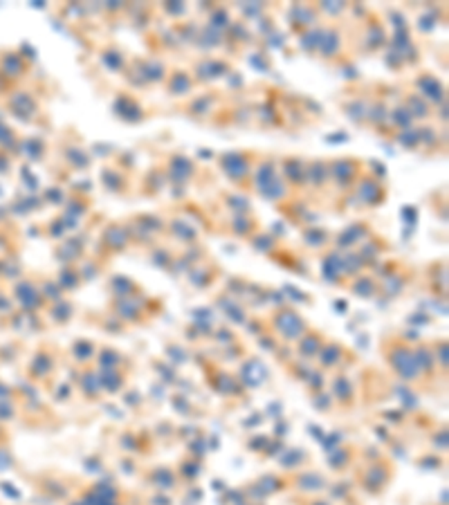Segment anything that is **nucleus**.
<instances>
[{"label":"nucleus","mask_w":449,"mask_h":505,"mask_svg":"<svg viewBox=\"0 0 449 505\" xmlns=\"http://www.w3.org/2000/svg\"><path fill=\"white\" fill-rule=\"evenodd\" d=\"M362 175V160L339 155L335 160H328V187L335 189L337 193H350Z\"/></svg>","instance_id":"obj_1"},{"label":"nucleus","mask_w":449,"mask_h":505,"mask_svg":"<svg viewBox=\"0 0 449 505\" xmlns=\"http://www.w3.org/2000/svg\"><path fill=\"white\" fill-rule=\"evenodd\" d=\"M256 164H258V155L251 151H229L218 158V166L222 171V175H227V180H231V184L236 187L249 182Z\"/></svg>","instance_id":"obj_2"},{"label":"nucleus","mask_w":449,"mask_h":505,"mask_svg":"<svg viewBox=\"0 0 449 505\" xmlns=\"http://www.w3.org/2000/svg\"><path fill=\"white\" fill-rule=\"evenodd\" d=\"M355 198L359 200V204L366 207V209H375V207H380L386 196H389V189H386L384 180L382 178H375V175H359L357 184H355Z\"/></svg>","instance_id":"obj_3"},{"label":"nucleus","mask_w":449,"mask_h":505,"mask_svg":"<svg viewBox=\"0 0 449 505\" xmlns=\"http://www.w3.org/2000/svg\"><path fill=\"white\" fill-rule=\"evenodd\" d=\"M305 164H308V162L301 158H294V155L278 160V173H281L285 184L290 187L292 191L305 187Z\"/></svg>","instance_id":"obj_4"},{"label":"nucleus","mask_w":449,"mask_h":505,"mask_svg":"<svg viewBox=\"0 0 449 505\" xmlns=\"http://www.w3.org/2000/svg\"><path fill=\"white\" fill-rule=\"evenodd\" d=\"M416 93L425 99L427 104H445V86L443 81H440L436 75H431V72H422V75L416 77Z\"/></svg>","instance_id":"obj_5"},{"label":"nucleus","mask_w":449,"mask_h":505,"mask_svg":"<svg viewBox=\"0 0 449 505\" xmlns=\"http://www.w3.org/2000/svg\"><path fill=\"white\" fill-rule=\"evenodd\" d=\"M166 95L169 97H189L193 93L195 81L189 70H173L166 75Z\"/></svg>","instance_id":"obj_6"},{"label":"nucleus","mask_w":449,"mask_h":505,"mask_svg":"<svg viewBox=\"0 0 449 505\" xmlns=\"http://www.w3.org/2000/svg\"><path fill=\"white\" fill-rule=\"evenodd\" d=\"M195 175V162L189 160L184 153H173L169 158V178L175 184H187Z\"/></svg>","instance_id":"obj_7"},{"label":"nucleus","mask_w":449,"mask_h":505,"mask_svg":"<svg viewBox=\"0 0 449 505\" xmlns=\"http://www.w3.org/2000/svg\"><path fill=\"white\" fill-rule=\"evenodd\" d=\"M227 72H229V66L224 61L220 59H202V61H198V66H195V77L193 81L198 84V81H213V79H220V77H227Z\"/></svg>","instance_id":"obj_8"},{"label":"nucleus","mask_w":449,"mask_h":505,"mask_svg":"<svg viewBox=\"0 0 449 505\" xmlns=\"http://www.w3.org/2000/svg\"><path fill=\"white\" fill-rule=\"evenodd\" d=\"M305 187H312L314 191L328 187V160H314L305 164Z\"/></svg>","instance_id":"obj_9"},{"label":"nucleus","mask_w":449,"mask_h":505,"mask_svg":"<svg viewBox=\"0 0 449 505\" xmlns=\"http://www.w3.org/2000/svg\"><path fill=\"white\" fill-rule=\"evenodd\" d=\"M144 108L140 106L137 99H133L131 95H122L115 102V115H120L124 122H142Z\"/></svg>","instance_id":"obj_10"},{"label":"nucleus","mask_w":449,"mask_h":505,"mask_svg":"<svg viewBox=\"0 0 449 505\" xmlns=\"http://www.w3.org/2000/svg\"><path fill=\"white\" fill-rule=\"evenodd\" d=\"M402 106L409 111V115L413 117V122H416V120H422V122H425V120H429V117H431V104H427L425 99H422L418 93L404 95Z\"/></svg>","instance_id":"obj_11"},{"label":"nucleus","mask_w":449,"mask_h":505,"mask_svg":"<svg viewBox=\"0 0 449 505\" xmlns=\"http://www.w3.org/2000/svg\"><path fill=\"white\" fill-rule=\"evenodd\" d=\"M339 50H341V34H339L337 27H330L328 32H321V43H319L321 59L337 57Z\"/></svg>","instance_id":"obj_12"},{"label":"nucleus","mask_w":449,"mask_h":505,"mask_svg":"<svg viewBox=\"0 0 449 505\" xmlns=\"http://www.w3.org/2000/svg\"><path fill=\"white\" fill-rule=\"evenodd\" d=\"M368 231H371V225L364 222V220H355L350 227H346L344 231L339 234L337 242H339V245H355V242L364 240L368 236Z\"/></svg>","instance_id":"obj_13"},{"label":"nucleus","mask_w":449,"mask_h":505,"mask_svg":"<svg viewBox=\"0 0 449 505\" xmlns=\"http://www.w3.org/2000/svg\"><path fill=\"white\" fill-rule=\"evenodd\" d=\"M216 106V95L213 93H204L200 97H195L191 104H187V115L195 117V120H200V117H207Z\"/></svg>","instance_id":"obj_14"},{"label":"nucleus","mask_w":449,"mask_h":505,"mask_svg":"<svg viewBox=\"0 0 449 505\" xmlns=\"http://www.w3.org/2000/svg\"><path fill=\"white\" fill-rule=\"evenodd\" d=\"M366 111H368V99L366 97H355L344 106V115L357 126L366 124Z\"/></svg>","instance_id":"obj_15"},{"label":"nucleus","mask_w":449,"mask_h":505,"mask_svg":"<svg viewBox=\"0 0 449 505\" xmlns=\"http://www.w3.org/2000/svg\"><path fill=\"white\" fill-rule=\"evenodd\" d=\"M389 124H391V128H395V133H402V131L413 128V117L409 115V111L404 106H395L389 111Z\"/></svg>","instance_id":"obj_16"},{"label":"nucleus","mask_w":449,"mask_h":505,"mask_svg":"<svg viewBox=\"0 0 449 505\" xmlns=\"http://www.w3.org/2000/svg\"><path fill=\"white\" fill-rule=\"evenodd\" d=\"M102 63L113 72H124V68H126V59L117 45H111V48L102 50Z\"/></svg>","instance_id":"obj_17"},{"label":"nucleus","mask_w":449,"mask_h":505,"mask_svg":"<svg viewBox=\"0 0 449 505\" xmlns=\"http://www.w3.org/2000/svg\"><path fill=\"white\" fill-rule=\"evenodd\" d=\"M113 173V178L104 171V187L108 191H115V193H124L126 189H128V182H124V173L120 169H108Z\"/></svg>","instance_id":"obj_18"},{"label":"nucleus","mask_w":449,"mask_h":505,"mask_svg":"<svg viewBox=\"0 0 449 505\" xmlns=\"http://www.w3.org/2000/svg\"><path fill=\"white\" fill-rule=\"evenodd\" d=\"M256 227V220L251 218L249 213H233L231 216V229L236 234H249L254 231Z\"/></svg>","instance_id":"obj_19"}]
</instances>
